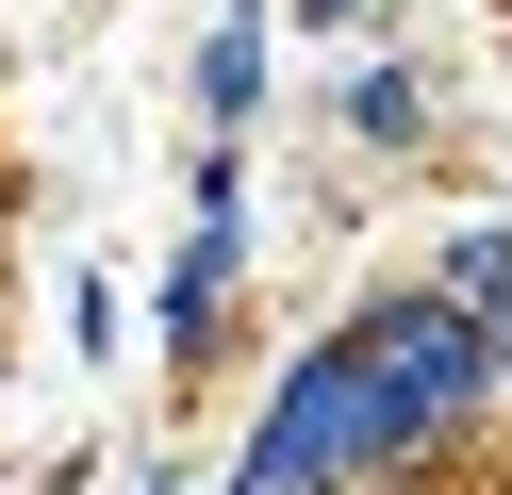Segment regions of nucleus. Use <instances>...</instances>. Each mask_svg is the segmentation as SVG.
I'll return each mask as SVG.
<instances>
[{
	"label": "nucleus",
	"mask_w": 512,
	"mask_h": 495,
	"mask_svg": "<svg viewBox=\"0 0 512 495\" xmlns=\"http://www.w3.org/2000/svg\"><path fill=\"white\" fill-rule=\"evenodd\" d=\"M314 17H364V0H314Z\"/></svg>",
	"instance_id": "obj_1"
}]
</instances>
